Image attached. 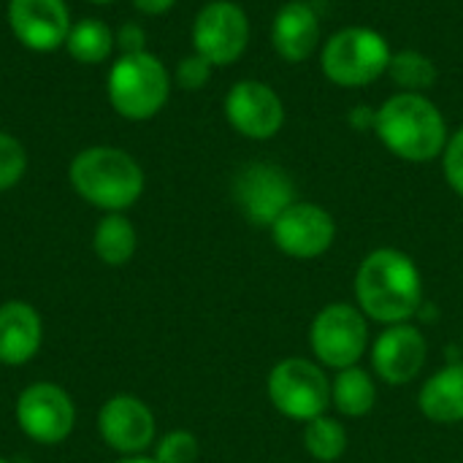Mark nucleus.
I'll use <instances>...</instances> for the list:
<instances>
[{
  "mask_svg": "<svg viewBox=\"0 0 463 463\" xmlns=\"http://www.w3.org/2000/svg\"><path fill=\"white\" fill-rule=\"evenodd\" d=\"M355 298L358 309L374 323H410L423 304V277L407 252L380 247L358 266Z\"/></svg>",
  "mask_w": 463,
  "mask_h": 463,
  "instance_id": "1",
  "label": "nucleus"
},
{
  "mask_svg": "<svg viewBox=\"0 0 463 463\" xmlns=\"http://www.w3.org/2000/svg\"><path fill=\"white\" fill-rule=\"evenodd\" d=\"M374 130L396 157L410 163H429L448 146V122L420 92L391 95L374 114Z\"/></svg>",
  "mask_w": 463,
  "mask_h": 463,
  "instance_id": "2",
  "label": "nucleus"
},
{
  "mask_svg": "<svg viewBox=\"0 0 463 463\" xmlns=\"http://www.w3.org/2000/svg\"><path fill=\"white\" fill-rule=\"evenodd\" d=\"M68 179L79 198L106 214L130 209L144 193V171L138 160L117 146L81 149L71 160Z\"/></svg>",
  "mask_w": 463,
  "mask_h": 463,
  "instance_id": "3",
  "label": "nucleus"
},
{
  "mask_svg": "<svg viewBox=\"0 0 463 463\" xmlns=\"http://www.w3.org/2000/svg\"><path fill=\"white\" fill-rule=\"evenodd\" d=\"M106 95L119 117L130 122L152 119L163 111L171 95L168 68L152 52L119 54L109 68Z\"/></svg>",
  "mask_w": 463,
  "mask_h": 463,
  "instance_id": "4",
  "label": "nucleus"
},
{
  "mask_svg": "<svg viewBox=\"0 0 463 463\" xmlns=\"http://www.w3.org/2000/svg\"><path fill=\"white\" fill-rule=\"evenodd\" d=\"M393 52L383 33L372 27H345L323 46V73L339 87H366L388 73Z\"/></svg>",
  "mask_w": 463,
  "mask_h": 463,
  "instance_id": "5",
  "label": "nucleus"
},
{
  "mask_svg": "<svg viewBox=\"0 0 463 463\" xmlns=\"http://www.w3.org/2000/svg\"><path fill=\"white\" fill-rule=\"evenodd\" d=\"M269 399L279 415L309 423L331 407V380L309 358H285L269 374Z\"/></svg>",
  "mask_w": 463,
  "mask_h": 463,
  "instance_id": "6",
  "label": "nucleus"
},
{
  "mask_svg": "<svg viewBox=\"0 0 463 463\" xmlns=\"http://www.w3.org/2000/svg\"><path fill=\"white\" fill-rule=\"evenodd\" d=\"M369 317L345 301L328 304L317 312L309 328V347L315 358L328 369H350L358 366L369 347Z\"/></svg>",
  "mask_w": 463,
  "mask_h": 463,
  "instance_id": "7",
  "label": "nucleus"
},
{
  "mask_svg": "<svg viewBox=\"0 0 463 463\" xmlns=\"http://www.w3.org/2000/svg\"><path fill=\"white\" fill-rule=\"evenodd\" d=\"M250 43V19L247 11L233 0L206 3L193 22V46L195 54L212 65H233Z\"/></svg>",
  "mask_w": 463,
  "mask_h": 463,
  "instance_id": "8",
  "label": "nucleus"
},
{
  "mask_svg": "<svg viewBox=\"0 0 463 463\" xmlns=\"http://www.w3.org/2000/svg\"><path fill=\"white\" fill-rule=\"evenodd\" d=\"M16 423L27 439L52 448L71 437L76 407L60 385L33 383L16 399Z\"/></svg>",
  "mask_w": 463,
  "mask_h": 463,
  "instance_id": "9",
  "label": "nucleus"
},
{
  "mask_svg": "<svg viewBox=\"0 0 463 463\" xmlns=\"http://www.w3.org/2000/svg\"><path fill=\"white\" fill-rule=\"evenodd\" d=\"M233 198L252 225L271 228L277 217L296 203V184L285 168L274 163H250L233 182Z\"/></svg>",
  "mask_w": 463,
  "mask_h": 463,
  "instance_id": "10",
  "label": "nucleus"
},
{
  "mask_svg": "<svg viewBox=\"0 0 463 463\" xmlns=\"http://www.w3.org/2000/svg\"><path fill=\"white\" fill-rule=\"evenodd\" d=\"M271 239L279 252L296 260H312L331 250L336 239V222L320 203L296 201L271 225Z\"/></svg>",
  "mask_w": 463,
  "mask_h": 463,
  "instance_id": "11",
  "label": "nucleus"
},
{
  "mask_svg": "<svg viewBox=\"0 0 463 463\" xmlns=\"http://www.w3.org/2000/svg\"><path fill=\"white\" fill-rule=\"evenodd\" d=\"M225 117L231 128L252 141L274 138L285 125L282 98L258 79L236 81L225 95Z\"/></svg>",
  "mask_w": 463,
  "mask_h": 463,
  "instance_id": "12",
  "label": "nucleus"
},
{
  "mask_svg": "<svg viewBox=\"0 0 463 463\" xmlns=\"http://www.w3.org/2000/svg\"><path fill=\"white\" fill-rule=\"evenodd\" d=\"M5 16L14 38L41 54L65 46L73 24L65 0H8Z\"/></svg>",
  "mask_w": 463,
  "mask_h": 463,
  "instance_id": "13",
  "label": "nucleus"
},
{
  "mask_svg": "<svg viewBox=\"0 0 463 463\" xmlns=\"http://www.w3.org/2000/svg\"><path fill=\"white\" fill-rule=\"evenodd\" d=\"M98 431L111 450L122 456H141L155 442V415L138 396L117 393L100 407Z\"/></svg>",
  "mask_w": 463,
  "mask_h": 463,
  "instance_id": "14",
  "label": "nucleus"
},
{
  "mask_svg": "<svg viewBox=\"0 0 463 463\" xmlns=\"http://www.w3.org/2000/svg\"><path fill=\"white\" fill-rule=\"evenodd\" d=\"M429 358V342L420 328L410 323L385 326V331L372 345V366L377 377L388 385H407L412 383Z\"/></svg>",
  "mask_w": 463,
  "mask_h": 463,
  "instance_id": "15",
  "label": "nucleus"
},
{
  "mask_svg": "<svg viewBox=\"0 0 463 463\" xmlns=\"http://www.w3.org/2000/svg\"><path fill=\"white\" fill-rule=\"evenodd\" d=\"M43 342V323L27 301H5L0 307V364H30Z\"/></svg>",
  "mask_w": 463,
  "mask_h": 463,
  "instance_id": "16",
  "label": "nucleus"
},
{
  "mask_svg": "<svg viewBox=\"0 0 463 463\" xmlns=\"http://www.w3.org/2000/svg\"><path fill=\"white\" fill-rule=\"evenodd\" d=\"M317 41H320V19L309 3L290 0L277 11L271 24V43L282 60L304 62L317 49Z\"/></svg>",
  "mask_w": 463,
  "mask_h": 463,
  "instance_id": "17",
  "label": "nucleus"
},
{
  "mask_svg": "<svg viewBox=\"0 0 463 463\" xmlns=\"http://www.w3.org/2000/svg\"><path fill=\"white\" fill-rule=\"evenodd\" d=\"M418 407L431 423L439 426L463 423V361L434 372L423 383Z\"/></svg>",
  "mask_w": 463,
  "mask_h": 463,
  "instance_id": "18",
  "label": "nucleus"
},
{
  "mask_svg": "<svg viewBox=\"0 0 463 463\" xmlns=\"http://www.w3.org/2000/svg\"><path fill=\"white\" fill-rule=\"evenodd\" d=\"M331 404L345 415V418H364L374 410L377 404V385L374 377L361 369L350 366L342 369L334 383H331Z\"/></svg>",
  "mask_w": 463,
  "mask_h": 463,
  "instance_id": "19",
  "label": "nucleus"
},
{
  "mask_svg": "<svg viewBox=\"0 0 463 463\" xmlns=\"http://www.w3.org/2000/svg\"><path fill=\"white\" fill-rule=\"evenodd\" d=\"M136 247H138L136 228L122 212H111L100 217L95 236H92V250L106 266H114V269L125 266L136 255Z\"/></svg>",
  "mask_w": 463,
  "mask_h": 463,
  "instance_id": "20",
  "label": "nucleus"
},
{
  "mask_svg": "<svg viewBox=\"0 0 463 463\" xmlns=\"http://www.w3.org/2000/svg\"><path fill=\"white\" fill-rule=\"evenodd\" d=\"M114 33L106 22L90 16V19H81L76 24H71V33L65 38V49L68 54L81 62V65H98V62H106L109 54L114 52Z\"/></svg>",
  "mask_w": 463,
  "mask_h": 463,
  "instance_id": "21",
  "label": "nucleus"
},
{
  "mask_svg": "<svg viewBox=\"0 0 463 463\" xmlns=\"http://www.w3.org/2000/svg\"><path fill=\"white\" fill-rule=\"evenodd\" d=\"M388 76L402 92H426L437 84V65L429 54L418 49H402L391 57L388 62Z\"/></svg>",
  "mask_w": 463,
  "mask_h": 463,
  "instance_id": "22",
  "label": "nucleus"
},
{
  "mask_svg": "<svg viewBox=\"0 0 463 463\" xmlns=\"http://www.w3.org/2000/svg\"><path fill=\"white\" fill-rule=\"evenodd\" d=\"M304 448L315 461H339L347 450V429L339 420L320 415V418L304 423Z\"/></svg>",
  "mask_w": 463,
  "mask_h": 463,
  "instance_id": "23",
  "label": "nucleus"
},
{
  "mask_svg": "<svg viewBox=\"0 0 463 463\" xmlns=\"http://www.w3.org/2000/svg\"><path fill=\"white\" fill-rule=\"evenodd\" d=\"M24 171H27V152H24V146L11 133L0 130V193H5L14 184H19Z\"/></svg>",
  "mask_w": 463,
  "mask_h": 463,
  "instance_id": "24",
  "label": "nucleus"
},
{
  "mask_svg": "<svg viewBox=\"0 0 463 463\" xmlns=\"http://www.w3.org/2000/svg\"><path fill=\"white\" fill-rule=\"evenodd\" d=\"M198 439L190 431H171L155 448L157 463H195L198 461Z\"/></svg>",
  "mask_w": 463,
  "mask_h": 463,
  "instance_id": "25",
  "label": "nucleus"
},
{
  "mask_svg": "<svg viewBox=\"0 0 463 463\" xmlns=\"http://www.w3.org/2000/svg\"><path fill=\"white\" fill-rule=\"evenodd\" d=\"M212 68H214V65H212L209 60H203L201 54H190V57L179 60L174 79H176V84H179L182 90H201V87L209 84Z\"/></svg>",
  "mask_w": 463,
  "mask_h": 463,
  "instance_id": "26",
  "label": "nucleus"
},
{
  "mask_svg": "<svg viewBox=\"0 0 463 463\" xmlns=\"http://www.w3.org/2000/svg\"><path fill=\"white\" fill-rule=\"evenodd\" d=\"M442 168L448 184L463 198V128L448 138V146L442 152Z\"/></svg>",
  "mask_w": 463,
  "mask_h": 463,
  "instance_id": "27",
  "label": "nucleus"
},
{
  "mask_svg": "<svg viewBox=\"0 0 463 463\" xmlns=\"http://www.w3.org/2000/svg\"><path fill=\"white\" fill-rule=\"evenodd\" d=\"M114 43H117V49H119L122 54H138V52H146V49H144L146 33H144L141 24L128 22V24H122V27L114 33Z\"/></svg>",
  "mask_w": 463,
  "mask_h": 463,
  "instance_id": "28",
  "label": "nucleus"
},
{
  "mask_svg": "<svg viewBox=\"0 0 463 463\" xmlns=\"http://www.w3.org/2000/svg\"><path fill=\"white\" fill-rule=\"evenodd\" d=\"M136 11L146 14V16H160L165 11H171L176 5V0H133Z\"/></svg>",
  "mask_w": 463,
  "mask_h": 463,
  "instance_id": "29",
  "label": "nucleus"
},
{
  "mask_svg": "<svg viewBox=\"0 0 463 463\" xmlns=\"http://www.w3.org/2000/svg\"><path fill=\"white\" fill-rule=\"evenodd\" d=\"M117 463H157L155 458H146V456H125L122 461Z\"/></svg>",
  "mask_w": 463,
  "mask_h": 463,
  "instance_id": "30",
  "label": "nucleus"
},
{
  "mask_svg": "<svg viewBox=\"0 0 463 463\" xmlns=\"http://www.w3.org/2000/svg\"><path fill=\"white\" fill-rule=\"evenodd\" d=\"M90 3H95V5H109V3H117V0H90Z\"/></svg>",
  "mask_w": 463,
  "mask_h": 463,
  "instance_id": "31",
  "label": "nucleus"
},
{
  "mask_svg": "<svg viewBox=\"0 0 463 463\" xmlns=\"http://www.w3.org/2000/svg\"><path fill=\"white\" fill-rule=\"evenodd\" d=\"M0 463H8V461H5V458H0Z\"/></svg>",
  "mask_w": 463,
  "mask_h": 463,
  "instance_id": "32",
  "label": "nucleus"
}]
</instances>
